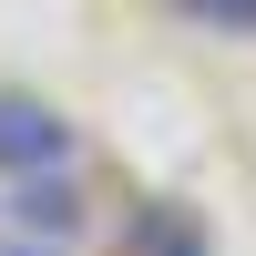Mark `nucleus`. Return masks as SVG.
I'll list each match as a JSON object with an SVG mask.
<instances>
[{
  "label": "nucleus",
  "instance_id": "2",
  "mask_svg": "<svg viewBox=\"0 0 256 256\" xmlns=\"http://www.w3.org/2000/svg\"><path fill=\"white\" fill-rule=\"evenodd\" d=\"M0 226H10V236H31V246H72V236H82V195H72V174H31V184H10V195H0Z\"/></svg>",
  "mask_w": 256,
  "mask_h": 256
},
{
  "label": "nucleus",
  "instance_id": "1",
  "mask_svg": "<svg viewBox=\"0 0 256 256\" xmlns=\"http://www.w3.org/2000/svg\"><path fill=\"white\" fill-rule=\"evenodd\" d=\"M72 113H52L41 92H0V184H31V174H72Z\"/></svg>",
  "mask_w": 256,
  "mask_h": 256
},
{
  "label": "nucleus",
  "instance_id": "5",
  "mask_svg": "<svg viewBox=\"0 0 256 256\" xmlns=\"http://www.w3.org/2000/svg\"><path fill=\"white\" fill-rule=\"evenodd\" d=\"M0 256H52V246H31V236H0Z\"/></svg>",
  "mask_w": 256,
  "mask_h": 256
},
{
  "label": "nucleus",
  "instance_id": "3",
  "mask_svg": "<svg viewBox=\"0 0 256 256\" xmlns=\"http://www.w3.org/2000/svg\"><path fill=\"white\" fill-rule=\"evenodd\" d=\"M134 256H216V246H205V226L184 216V205H154V216L134 226Z\"/></svg>",
  "mask_w": 256,
  "mask_h": 256
},
{
  "label": "nucleus",
  "instance_id": "4",
  "mask_svg": "<svg viewBox=\"0 0 256 256\" xmlns=\"http://www.w3.org/2000/svg\"><path fill=\"white\" fill-rule=\"evenodd\" d=\"M195 31H216V41H256V0H174Z\"/></svg>",
  "mask_w": 256,
  "mask_h": 256
}]
</instances>
